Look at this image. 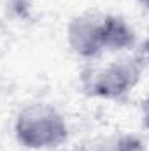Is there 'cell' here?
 Returning <instances> with one entry per match:
<instances>
[{"label":"cell","mask_w":149,"mask_h":151,"mask_svg":"<svg viewBox=\"0 0 149 151\" xmlns=\"http://www.w3.org/2000/svg\"><path fill=\"white\" fill-rule=\"evenodd\" d=\"M35 2L37 0H7V9H9V12L14 18H18V19H28Z\"/></svg>","instance_id":"5b68a950"},{"label":"cell","mask_w":149,"mask_h":151,"mask_svg":"<svg viewBox=\"0 0 149 151\" xmlns=\"http://www.w3.org/2000/svg\"><path fill=\"white\" fill-rule=\"evenodd\" d=\"M70 130L65 116L47 102L25 106L14 119V137L21 148L34 151L58 150L69 141Z\"/></svg>","instance_id":"3957f363"},{"label":"cell","mask_w":149,"mask_h":151,"mask_svg":"<svg viewBox=\"0 0 149 151\" xmlns=\"http://www.w3.org/2000/svg\"><path fill=\"white\" fill-rule=\"evenodd\" d=\"M144 139L132 132H117L107 137L95 139L74 151H144Z\"/></svg>","instance_id":"277c9868"},{"label":"cell","mask_w":149,"mask_h":151,"mask_svg":"<svg viewBox=\"0 0 149 151\" xmlns=\"http://www.w3.org/2000/svg\"><path fill=\"white\" fill-rule=\"evenodd\" d=\"M146 69L148 53L142 44L130 56L84 67L79 74V91L88 99L121 102L139 86Z\"/></svg>","instance_id":"7a4b0ae2"},{"label":"cell","mask_w":149,"mask_h":151,"mask_svg":"<svg viewBox=\"0 0 149 151\" xmlns=\"http://www.w3.org/2000/svg\"><path fill=\"white\" fill-rule=\"evenodd\" d=\"M65 39L77 58L97 60L105 53L130 51L137 47V32L119 14L97 9L84 11L67 23Z\"/></svg>","instance_id":"6da1fadb"}]
</instances>
